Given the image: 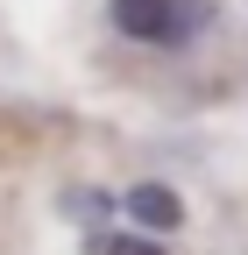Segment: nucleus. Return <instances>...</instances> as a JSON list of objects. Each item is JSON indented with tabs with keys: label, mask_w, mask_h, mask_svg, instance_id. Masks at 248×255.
<instances>
[{
	"label": "nucleus",
	"mask_w": 248,
	"mask_h": 255,
	"mask_svg": "<svg viewBox=\"0 0 248 255\" xmlns=\"http://www.w3.org/2000/svg\"><path fill=\"white\" fill-rule=\"evenodd\" d=\"M213 0H107V21L114 36L128 43H149V50H184L213 28Z\"/></svg>",
	"instance_id": "obj_1"
},
{
	"label": "nucleus",
	"mask_w": 248,
	"mask_h": 255,
	"mask_svg": "<svg viewBox=\"0 0 248 255\" xmlns=\"http://www.w3.org/2000/svg\"><path fill=\"white\" fill-rule=\"evenodd\" d=\"M121 213H128L135 227H149V234L184 227V199H177L170 184H135V191H121Z\"/></svg>",
	"instance_id": "obj_2"
},
{
	"label": "nucleus",
	"mask_w": 248,
	"mask_h": 255,
	"mask_svg": "<svg viewBox=\"0 0 248 255\" xmlns=\"http://www.w3.org/2000/svg\"><path fill=\"white\" fill-rule=\"evenodd\" d=\"M85 255H163L149 234H107V227H92L85 234Z\"/></svg>",
	"instance_id": "obj_3"
},
{
	"label": "nucleus",
	"mask_w": 248,
	"mask_h": 255,
	"mask_svg": "<svg viewBox=\"0 0 248 255\" xmlns=\"http://www.w3.org/2000/svg\"><path fill=\"white\" fill-rule=\"evenodd\" d=\"M114 206H121V199H107V191H71V199H64V213L78 220V227H100Z\"/></svg>",
	"instance_id": "obj_4"
}]
</instances>
